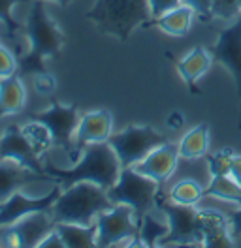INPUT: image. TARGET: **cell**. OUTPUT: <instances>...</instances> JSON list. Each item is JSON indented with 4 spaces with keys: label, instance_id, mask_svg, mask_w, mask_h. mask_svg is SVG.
<instances>
[{
    "label": "cell",
    "instance_id": "obj_1",
    "mask_svg": "<svg viewBox=\"0 0 241 248\" xmlns=\"http://www.w3.org/2000/svg\"><path fill=\"white\" fill-rule=\"evenodd\" d=\"M21 34L27 38V53L19 57V76L45 72L44 59H57L64 47V32L45 12L44 0H34Z\"/></svg>",
    "mask_w": 241,
    "mask_h": 248
},
{
    "label": "cell",
    "instance_id": "obj_2",
    "mask_svg": "<svg viewBox=\"0 0 241 248\" xmlns=\"http://www.w3.org/2000/svg\"><path fill=\"white\" fill-rule=\"evenodd\" d=\"M120 170L122 168H120L119 158L107 141L89 145L83 151V156L68 170L57 168L49 158H45L44 162V171L51 177L53 183L62 186V190L83 181L109 190L117 183Z\"/></svg>",
    "mask_w": 241,
    "mask_h": 248
},
{
    "label": "cell",
    "instance_id": "obj_3",
    "mask_svg": "<svg viewBox=\"0 0 241 248\" xmlns=\"http://www.w3.org/2000/svg\"><path fill=\"white\" fill-rule=\"evenodd\" d=\"M102 34L126 42L136 29H145L151 19L149 0H96L85 14Z\"/></svg>",
    "mask_w": 241,
    "mask_h": 248
},
{
    "label": "cell",
    "instance_id": "obj_4",
    "mask_svg": "<svg viewBox=\"0 0 241 248\" xmlns=\"http://www.w3.org/2000/svg\"><path fill=\"white\" fill-rule=\"evenodd\" d=\"M115 203L109 200L107 190L92 183H75L60 192L57 202L51 209V218L55 224H81L90 226L96 222V217L104 211L113 209Z\"/></svg>",
    "mask_w": 241,
    "mask_h": 248
},
{
    "label": "cell",
    "instance_id": "obj_5",
    "mask_svg": "<svg viewBox=\"0 0 241 248\" xmlns=\"http://www.w3.org/2000/svg\"><path fill=\"white\" fill-rule=\"evenodd\" d=\"M158 188H160L158 183L145 177L136 168H122L117 183L107 190V196L115 205L117 203L128 205L134 211L136 224L139 228L145 215H149L151 209L156 207Z\"/></svg>",
    "mask_w": 241,
    "mask_h": 248
},
{
    "label": "cell",
    "instance_id": "obj_6",
    "mask_svg": "<svg viewBox=\"0 0 241 248\" xmlns=\"http://www.w3.org/2000/svg\"><path fill=\"white\" fill-rule=\"evenodd\" d=\"M166 136L149 124H130L117 134H111L107 143L119 158L120 168H134L153 149L166 143Z\"/></svg>",
    "mask_w": 241,
    "mask_h": 248
},
{
    "label": "cell",
    "instance_id": "obj_7",
    "mask_svg": "<svg viewBox=\"0 0 241 248\" xmlns=\"http://www.w3.org/2000/svg\"><path fill=\"white\" fill-rule=\"evenodd\" d=\"M96 247L109 248L120 243H132L130 247H141L139 228L136 224L134 211L128 205L117 203L113 209L96 217Z\"/></svg>",
    "mask_w": 241,
    "mask_h": 248
},
{
    "label": "cell",
    "instance_id": "obj_8",
    "mask_svg": "<svg viewBox=\"0 0 241 248\" xmlns=\"http://www.w3.org/2000/svg\"><path fill=\"white\" fill-rule=\"evenodd\" d=\"M29 119L34 121H40L44 123L51 136H53V143L55 147L62 149L70 162L74 164L75 155H74V140H75V130H77V124H79V109L75 104L72 106H62L59 100H55L51 96V106L40 113H32L29 115Z\"/></svg>",
    "mask_w": 241,
    "mask_h": 248
},
{
    "label": "cell",
    "instance_id": "obj_9",
    "mask_svg": "<svg viewBox=\"0 0 241 248\" xmlns=\"http://www.w3.org/2000/svg\"><path fill=\"white\" fill-rule=\"evenodd\" d=\"M156 209L162 211L164 218L168 220V235L160 241L158 247H168V245H192L200 243V232H198V211L194 207L187 205H177L172 200L158 198L156 200Z\"/></svg>",
    "mask_w": 241,
    "mask_h": 248
},
{
    "label": "cell",
    "instance_id": "obj_10",
    "mask_svg": "<svg viewBox=\"0 0 241 248\" xmlns=\"http://www.w3.org/2000/svg\"><path fill=\"white\" fill-rule=\"evenodd\" d=\"M55 230L51 213H34L17 220L15 224L0 228V247L10 248H36L42 239Z\"/></svg>",
    "mask_w": 241,
    "mask_h": 248
},
{
    "label": "cell",
    "instance_id": "obj_11",
    "mask_svg": "<svg viewBox=\"0 0 241 248\" xmlns=\"http://www.w3.org/2000/svg\"><path fill=\"white\" fill-rule=\"evenodd\" d=\"M211 55L213 61L224 66L232 76L241 98V16L219 32L217 42L211 47Z\"/></svg>",
    "mask_w": 241,
    "mask_h": 248
},
{
    "label": "cell",
    "instance_id": "obj_12",
    "mask_svg": "<svg viewBox=\"0 0 241 248\" xmlns=\"http://www.w3.org/2000/svg\"><path fill=\"white\" fill-rule=\"evenodd\" d=\"M62 192V186H53V190L44 198H29L23 192H14L8 200L0 203V228L15 224L17 220L34 215V213H51L57 198Z\"/></svg>",
    "mask_w": 241,
    "mask_h": 248
},
{
    "label": "cell",
    "instance_id": "obj_13",
    "mask_svg": "<svg viewBox=\"0 0 241 248\" xmlns=\"http://www.w3.org/2000/svg\"><path fill=\"white\" fill-rule=\"evenodd\" d=\"M113 134V117L107 109H96L81 115L74 140V164L79 160V155L94 143H104Z\"/></svg>",
    "mask_w": 241,
    "mask_h": 248
},
{
    "label": "cell",
    "instance_id": "obj_14",
    "mask_svg": "<svg viewBox=\"0 0 241 248\" xmlns=\"http://www.w3.org/2000/svg\"><path fill=\"white\" fill-rule=\"evenodd\" d=\"M0 160H12L36 173H45L40 155L32 149L17 124H10L0 136Z\"/></svg>",
    "mask_w": 241,
    "mask_h": 248
},
{
    "label": "cell",
    "instance_id": "obj_15",
    "mask_svg": "<svg viewBox=\"0 0 241 248\" xmlns=\"http://www.w3.org/2000/svg\"><path fill=\"white\" fill-rule=\"evenodd\" d=\"M179 158V147L175 143L166 141L162 145H158L156 149H153L141 162L136 164L134 168L139 173H143L145 177L153 179L155 183L162 185L173 175V171L177 170Z\"/></svg>",
    "mask_w": 241,
    "mask_h": 248
},
{
    "label": "cell",
    "instance_id": "obj_16",
    "mask_svg": "<svg viewBox=\"0 0 241 248\" xmlns=\"http://www.w3.org/2000/svg\"><path fill=\"white\" fill-rule=\"evenodd\" d=\"M198 232L200 245L206 248H230L236 241L230 233L228 215L219 211H198Z\"/></svg>",
    "mask_w": 241,
    "mask_h": 248
},
{
    "label": "cell",
    "instance_id": "obj_17",
    "mask_svg": "<svg viewBox=\"0 0 241 248\" xmlns=\"http://www.w3.org/2000/svg\"><path fill=\"white\" fill-rule=\"evenodd\" d=\"M36 181H51V177L47 173H36L12 160H0V203L25 185Z\"/></svg>",
    "mask_w": 241,
    "mask_h": 248
},
{
    "label": "cell",
    "instance_id": "obj_18",
    "mask_svg": "<svg viewBox=\"0 0 241 248\" xmlns=\"http://www.w3.org/2000/svg\"><path fill=\"white\" fill-rule=\"evenodd\" d=\"M211 64H213L211 51L204 49L202 46H196L181 61L175 62V68H177V74L181 76V79L185 81V85L189 87V91L196 94L198 93L196 83L209 72Z\"/></svg>",
    "mask_w": 241,
    "mask_h": 248
},
{
    "label": "cell",
    "instance_id": "obj_19",
    "mask_svg": "<svg viewBox=\"0 0 241 248\" xmlns=\"http://www.w3.org/2000/svg\"><path fill=\"white\" fill-rule=\"evenodd\" d=\"M27 104V91L23 78L15 74L12 78L0 79V119L6 115L21 113Z\"/></svg>",
    "mask_w": 241,
    "mask_h": 248
},
{
    "label": "cell",
    "instance_id": "obj_20",
    "mask_svg": "<svg viewBox=\"0 0 241 248\" xmlns=\"http://www.w3.org/2000/svg\"><path fill=\"white\" fill-rule=\"evenodd\" d=\"M194 16L196 14L189 6L181 4L177 8L166 12L164 16L151 19L145 29L156 27L158 31H162L164 34H170V36H185V34L189 32V29H190V25H192Z\"/></svg>",
    "mask_w": 241,
    "mask_h": 248
},
{
    "label": "cell",
    "instance_id": "obj_21",
    "mask_svg": "<svg viewBox=\"0 0 241 248\" xmlns=\"http://www.w3.org/2000/svg\"><path fill=\"white\" fill-rule=\"evenodd\" d=\"M55 230L60 233L64 248H94L96 247V224L81 226V224H68L59 222Z\"/></svg>",
    "mask_w": 241,
    "mask_h": 248
},
{
    "label": "cell",
    "instance_id": "obj_22",
    "mask_svg": "<svg viewBox=\"0 0 241 248\" xmlns=\"http://www.w3.org/2000/svg\"><path fill=\"white\" fill-rule=\"evenodd\" d=\"M179 156L183 160H198L202 156H207L209 151V126L198 124L192 130H189L179 141Z\"/></svg>",
    "mask_w": 241,
    "mask_h": 248
},
{
    "label": "cell",
    "instance_id": "obj_23",
    "mask_svg": "<svg viewBox=\"0 0 241 248\" xmlns=\"http://www.w3.org/2000/svg\"><path fill=\"white\" fill-rule=\"evenodd\" d=\"M204 194L209 198L223 200V202L236 203L238 207H241V185L236 183L232 175L211 177L209 185L204 188Z\"/></svg>",
    "mask_w": 241,
    "mask_h": 248
},
{
    "label": "cell",
    "instance_id": "obj_24",
    "mask_svg": "<svg viewBox=\"0 0 241 248\" xmlns=\"http://www.w3.org/2000/svg\"><path fill=\"white\" fill-rule=\"evenodd\" d=\"M204 188L194 179H183L179 183L172 186L168 200H172L177 205H187V207H196L204 198Z\"/></svg>",
    "mask_w": 241,
    "mask_h": 248
},
{
    "label": "cell",
    "instance_id": "obj_25",
    "mask_svg": "<svg viewBox=\"0 0 241 248\" xmlns=\"http://www.w3.org/2000/svg\"><path fill=\"white\" fill-rule=\"evenodd\" d=\"M21 132L25 134L27 141L32 145V149H34L40 156L45 155V153L55 145L49 128H47L44 123H40V121L29 119V123H25L23 126H21Z\"/></svg>",
    "mask_w": 241,
    "mask_h": 248
},
{
    "label": "cell",
    "instance_id": "obj_26",
    "mask_svg": "<svg viewBox=\"0 0 241 248\" xmlns=\"http://www.w3.org/2000/svg\"><path fill=\"white\" fill-rule=\"evenodd\" d=\"M168 220L160 222L153 215H145V218L141 220L139 224V241H141V247H158L160 241L168 235Z\"/></svg>",
    "mask_w": 241,
    "mask_h": 248
},
{
    "label": "cell",
    "instance_id": "obj_27",
    "mask_svg": "<svg viewBox=\"0 0 241 248\" xmlns=\"http://www.w3.org/2000/svg\"><path fill=\"white\" fill-rule=\"evenodd\" d=\"M17 2L21 0H0V23L4 25L6 29V38L10 42H19V38L23 36L21 31H23V25L15 21V17L12 16V8H14Z\"/></svg>",
    "mask_w": 241,
    "mask_h": 248
},
{
    "label": "cell",
    "instance_id": "obj_28",
    "mask_svg": "<svg viewBox=\"0 0 241 248\" xmlns=\"http://www.w3.org/2000/svg\"><path fill=\"white\" fill-rule=\"evenodd\" d=\"M232 158H234V151L232 149H223V151H217L213 155H207V170H209L211 177L230 175Z\"/></svg>",
    "mask_w": 241,
    "mask_h": 248
},
{
    "label": "cell",
    "instance_id": "obj_29",
    "mask_svg": "<svg viewBox=\"0 0 241 248\" xmlns=\"http://www.w3.org/2000/svg\"><path fill=\"white\" fill-rule=\"evenodd\" d=\"M241 16L238 0H213V19L234 21Z\"/></svg>",
    "mask_w": 241,
    "mask_h": 248
},
{
    "label": "cell",
    "instance_id": "obj_30",
    "mask_svg": "<svg viewBox=\"0 0 241 248\" xmlns=\"http://www.w3.org/2000/svg\"><path fill=\"white\" fill-rule=\"evenodd\" d=\"M19 72V57H15L14 51L0 44V79L12 78Z\"/></svg>",
    "mask_w": 241,
    "mask_h": 248
},
{
    "label": "cell",
    "instance_id": "obj_31",
    "mask_svg": "<svg viewBox=\"0 0 241 248\" xmlns=\"http://www.w3.org/2000/svg\"><path fill=\"white\" fill-rule=\"evenodd\" d=\"M34 91L40 96H53L57 91V79L53 78L49 72H40L34 76Z\"/></svg>",
    "mask_w": 241,
    "mask_h": 248
},
{
    "label": "cell",
    "instance_id": "obj_32",
    "mask_svg": "<svg viewBox=\"0 0 241 248\" xmlns=\"http://www.w3.org/2000/svg\"><path fill=\"white\" fill-rule=\"evenodd\" d=\"M185 6H189L200 21H211L213 19V0H183Z\"/></svg>",
    "mask_w": 241,
    "mask_h": 248
},
{
    "label": "cell",
    "instance_id": "obj_33",
    "mask_svg": "<svg viewBox=\"0 0 241 248\" xmlns=\"http://www.w3.org/2000/svg\"><path fill=\"white\" fill-rule=\"evenodd\" d=\"M183 4V0H149V10H151V17H160L164 16L166 12L173 10Z\"/></svg>",
    "mask_w": 241,
    "mask_h": 248
},
{
    "label": "cell",
    "instance_id": "obj_34",
    "mask_svg": "<svg viewBox=\"0 0 241 248\" xmlns=\"http://www.w3.org/2000/svg\"><path fill=\"white\" fill-rule=\"evenodd\" d=\"M38 248H64V243H62V237L57 230H51V232L45 235L40 243Z\"/></svg>",
    "mask_w": 241,
    "mask_h": 248
},
{
    "label": "cell",
    "instance_id": "obj_35",
    "mask_svg": "<svg viewBox=\"0 0 241 248\" xmlns=\"http://www.w3.org/2000/svg\"><path fill=\"white\" fill-rule=\"evenodd\" d=\"M228 222H230V233L234 239H241V207L238 211L228 213Z\"/></svg>",
    "mask_w": 241,
    "mask_h": 248
},
{
    "label": "cell",
    "instance_id": "obj_36",
    "mask_svg": "<svg viewBox=\"0 0 241 248\" xmlns=\"http://www.w3.org/2000/svg\"><path fill=\"white\" fill-rule=\"evenodd\" d=\"M230 175L236 179V183H238V185H241V155H234V158H232Z\"/></svg>",
    "mask_w": 241,
    "mask_h": 248
},
{
    "label": "cell",
    "instance_id": "obj_37",
    "mask_svg": "<svg viewBox=\"0 0 241 248\" xmlns=\"http://www.w3.org/2000/svg\"><path fill=\"white\" fill-rule=\"evenodd\" d=\"M168 126L172 128V130H177L183 126V115H181L179 111H173L170 117H168Z\"/></svg>",
    "mask_w": 241,
    "mask_h": 248
},
{
    "label": "cell",
    "instance_id": "obj_38",
    "mask_svg": "<svg viewBox=\"0 0 241 248\" xmlns=\"http://www.w3.org/2000/svg\"><path fill=\"white\" fill-rule=\"evenodd\" d=\"M21 2H34V0H21ZM53 2H57V4H60V8H66L72 0H53Z\"/></svg>",
    "mask_w": 241,
    "mask_h": 248
},
{
    "label": "cell",
    "instance_id": "obj_39",
    "mask_svg": "<svg viewBox=\"0 0 241 248\" xmlns=\"http://www.w3.org/2000/svg\"><path fill=\"white\" fill-rule=\"evenodd\" d=\"M238 4H240V10H241V0H238Z\"/></svg>",
    "mask_w": 241,
    "mask_h": 248
}]
</instances>
